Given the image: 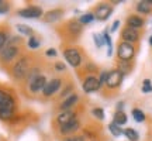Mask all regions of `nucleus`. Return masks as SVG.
<instances>
[{"mask_svg": "<svg viewBox=\"0 0 152 141\" xmlns=\"http://www.w3.org/2000/svg\"><path fill=\"white\" fill-rule=\"evenodd\" d=\"M52 69L54 72L56 73H66V69H68V66L64 61H55L54 64H52Z\"/></svg>", "mask_w": 152, "mask_h": 141, "instance_id": "obj_31", "label": "nucleus"}, {"mask_svg": "<svg viewBox=\"0 0 152 141\" xmlns=\"http://www.w3.org/2000/svg\"><path fill=\"white\" fill-rule=\"evenodd\" d=\"M79 119V112L76 109H72V110H65V112H58L56 116L54 119V124L55 127L58 129L61 126L66 124V123H71L73 120Z\"/></svg>", "mask_w": 152, "mask_h": 141, "instance_id": "obj_11", "label": "nucleus"}, {"mask_svg": "<svg viewBox=\"0 0 152 141\" xmlns=\"http://www.w3.org/2000/svg\"><path fill=\"white\" fill-rule=\"evenodd\" d=\"M92 116L94 117V119H97L99 121H102V120H104V110H103V107H93L92 109Z\"/></svg>", "mask_w": 152, "mask_h": 141, "instance_id": "obj_33", "label": "nucleus"}, {"mask_svg": "<svg viewBox=\"0 0 152 141\" xmlns=\"http://www.w3.org/2000/svg\"><path fill=\"white\" fill-rule=\"evenodd\" d=\"M41 43H42L41 38L35 34V35H33L31 38H28L27 40V48L30 49V51H35V49H38L39 47H41Z\"/></svg>", "mask_w": 152, "mask_h": 141, "instance_id": "obj_27", "label": "nucleus"}, {"mask_svg": "<svg viewBox=\"0 0 152 141\" xmlns=\"http://www.w3.org/2000/svg\"><path fill=\"white\" fill-rule=\"evenodd\" d=\"M94 20H96V18H94V14H93L92 11H86V13H83V14H80V16L77 17V21L80 23L83 27L92 24Z\"/></svg>", "mask_w": 152, "mask_h": 141, "instance_id": "obj_22", "label": "nucleus"}, {"mask_svg": "<svg viewBox=\"0 0 152 141\" xmlns=\"http://www.w3.org/2000/svg\"><path fill=\"white\" fill-rule=\"evenodd\" d=\"M131 114H132V119L135 120L137 123H144L145 120H147V116H145V113L142 112L141 109L138 107H134L132 110H131Z\"/></svg>", "mask_w": 152, "mask_h": 141, "instance_id": "obj_29", "label": "nucleus"}, {"mask_svg": "<svg viewBox=\"0 0 152 141\" xmlns=\"http://www.w3.org/2000/svg\"><path fill=\"white\" fill-rule=\"evenodd\" d=\"M107 78H109V70H107V69H103V70H100V72H99L97 79H99V83H100V86H102V87L106 85Z\"/></svg>", "mask_w": 152, "mask_h": 141, "instance_id": "obj_34", "label": "nucleus"}, {"mask_svg": "<svg viewBox=\"0 0 152 141\" xmlns=\"http://www.w3.org/2000/svg\"><path fill=\"white\" fill-rule=\"evenodd\" d=\"M124 107H125L124 102H118L117 106H115V112H124Z\"/></svg>", "mask_w": 152, "mask_h": 141, "instance_id": "obj_41", "label": "nucleus"}, {"mask_svg": "<svg viewBox=\"0 0 152 141\" xmlns=\"http://www.w3.org/2000/svg\"><path fill=\"white\" fill-rule=\"evenodd\" d=\"M82 89L85 93H94V92H99L102 86L99 83V79L96 75H85L82 78Z\"/></svg>", "mask_w": 152, "mask_h": 141, "instance_id": "obj_14", "label": "nucleus"}, {"mask_svg": "<svg viewBox=\"0 0 152 141\" xmlns=\"http://www.w3.org/2000/svg\"><path fill=\"white\" fill-rule=\"evenodd\" d=\"M125 76L120 72L117 68L115 69H111L109 70V78H107V82H106V85L104 86L110 89V90H114V89H118L121 86V83L124 81Z\"/></svg>", "mask_w": 152, "mask_h": 141, "instance_id": "obj_16", "label": "nucleus"}, {"mask_svg": "<svg viewBox=\"0 0 152 141\" xmlns=\"http://www.w3.org/2000/svg\"><path fill=\"white\" fill-rule=\"evenodd\" d=\"M34 64H35V59H34L33 55L28 54V52H24V54L9 68V73H10L11 79L21 85L23 82H24V79L27 78L28 72H30V69H31V66H33Z\"/></svg>", "mask_w": 152, "mask_h": 141, "instance_id": "obj_3", "label": "nucleus"}, {"mask_svg": "<svg viewBox=\"0 0 152 141\" xmlns=\"http://www.w3.org/2000/svg\"><path fill=\"white\" fill-rule=\"evenodd\" d=\"M82 130V121L79 119L73 120L71 123H66V124L61 126L56 129V134L62 138H65L68 136H72V134H76V133H79Z\"/></svg>", "mask_w": 152, "mask_h": 141, "instance_id": "obj_12", "label": "nucleus"}, {"mask_svg": "<svg viewBox=\"0 0 152 141\" xmlns=\"http://www.w3.org/2000/svg\"><path fill=\"white\" fill-rule=\"evenodd\" d=\"M107 129H109L110 134H111L113 137H121V136H123V131H124L121 127H120V126H117L115 123H113V121L107 126Z\"/></svg>", "mask_w": 152, "mask_h": 141, "instance_id": "obj_30", "label": "nucleus"}, {"mask_svg": "<svg viewBox=\"0 0 152 141\" xmlns=\"http://www.w3.org/2000/svg\"><path fill=\"white\" fill-rule=\"evenodd\" d=\"M148 41H149V45H151V47H152V35H151V37H149V40H148Z\"/></svg>", "mask_w": 152, "mask_h": 141, "instance_id": "obj_42", "label": "nucleus"}, {"mask_svg": "<svg viewBox=\"0 0 152 141\" xmlns=\"http://www.w3.org/2000/svg\"><path fill=\"white\" fill-rule=\"evenodd\" d=\"M58 33H59L61 37L65 40V43L72 44L76 43L83 34V26L77 21V18H71V20L65 21L58 28Z\"/></svg>", "mask_w": 152, "mask_h": 141, "instance_id": "obj_4", "label": "nucleus"}, {"mask_svg": "<svg viewBox=\"0 0 152 141\" xmlns=\"http://www.w3.org/2000/svg\"><path fill=\"white\" fill-rule=\"evenodd\" d=\"M10 10H11L10 3H9V1H4V0H0V14H7Z\"/></svg>", "mask_w": 152, "mask_h": 141, "instance_id": "obj_38", "label": "nucleus"}, {"mask_svg": "<svg viewBox=\"0 0 152 141\" xmlns=\"http://www.w3.org/2000/svg\"><path fill=\"white\" fill-rule=\"evenodd\" d=\"M120 24H121V21H120V20H115V21H114L113 24H111V27L109 28V30H110V34H111V33H115V31L118 30Z\"/></svg>", "mask_w": 152, "mask_h": 141, "instance_id": "obj_40", "label": "nucleus"}, {"mask_svg": "<svg viewBox=\"0 0 152 141\" xmlns=\"http://www.w3.org/2000/svg\"><path fill=\"white\" fill-rule=\"evenodd\" d=\"M92 141H97V140H92Z\"/></svg>", "mask_w": 152, "mask_h": 141, "instance_id": "obj_43", "label": "nucleus"}, {"mask_svg": "<svg viewBox=\"0 0 152 141\" xmlns=\"http://www.w3.org/2000/svg\"><path fill=\"white\" fill-rule=\"evenodd\" d=\"M117 58H118L120 62H132V59L135 58L137 54V47L134 44L125 43V41H121L117 44Z\"/></svg>", "mask_w": 152, "mask_h": 141, "instance_id": "obj_8", "label": "nucleus"}, {"mask_svg": "<svg viewBox=\"0 0 152 141\" xmlns=\"http://www.w3.org/2000/svg\"><path fill=\"white\" fill-rule=\"evenodd\" d=\"M45 11L42 10L41 6H37V4H27L26 7L23 9H18L17 10V16L18 17H23V18H41L44 16Z\"/></svg>", "mask_w": 152, "mask_h": 141, "instance_id": "obj_9", "label": "nucleus"}, {"mask_svg": "<svg viewBox=\"0 0 152 141\" xmlns=\"http://www.w3.org/2000/svg\"><path fill=\"white\" fill-rule=\"evenodd\" d=\"M141 92L142 93H152V82H151V79H144V81H142Z\"/></svg>", "mask_w": 152, "mask_h": 141, "instance_id": "obj_37", "label": "nucleus"}, {"mask_svg": "<svg viewBox=\"0 0 152 141\" xmlns=\"http://www.w3.org/2000/svg\"><path fill=\"white\" fill-rule=\"evenodd\" d=\"M18 110V102L14 92L9 87L0 86V120L10 123L16 117Z\"/></svg>", "mask_w": 152, "mask_h": 141, "instance_id": "obj_2", "label": "nucleus"}, {"mask_svg": "<svg viewBox=\"0 0 152 141\" xmlns=\"http://www.w3.org/2000/svg\"><path fill=\"white\" fill-rule=\"evenodd\" d=\"M26 51L23 49L21 45H14V44H7L4 48L0 51V66L3 68H10Z\"/></svg>", "mask_w": 152, "mask_h": 141, "instance_id": "obj_5", "label": "nucleus"}, {"mask_svg": "<svg viewBox=\"0 0 152 141\" xmlns=\"http://www.w3.org/2000/svg\"><path fill=\"white\" fill-rule=\"evenodd\" d=\"M120 38L121 41H125V43H130V44H134L135 45L140 38H141V34L138 30H134V28H130V27H124L121 30L120 33Z\"/></svg>", "mask_w": 152, "mask_h": 141, "instance_id": "obj_17", "label": "nucleus"}, {"mask_svg": "<svg viewBox=\"0 0 152 141\" xmlns=\"http://www.w3.org/2000/svg\"><path fill=\"white\" fill-rule=\"evenodd\" d=\"M93 41H94V45H96V48H97V49L103 48L104 45H106L103 35H102V34H99V33H94V34H93Z\"/></svg>", "mask_w": 152, "mask_h": 141, "instance_id": "obj_32", "label": "nucleus"}, {"mask_svg": "<svg viewBox=\"0 0 152 141\" xmlns=\"http://www.w3.org/2000/svg\"><path fill=\"white\" fill-rule=\"evenodd\" d=\"M44 55H45L47 58H56V57H58V51H56L54 47H49V48L45 49Z\"/></svg>", "mask_w": 152, "mask_h": 141, "instance_id": "obj_39", "label": "nucleus"}, {"mask_svg": "<svg viewBox=\"0 0 152 141\" xmlns=\"http://www.w3.org/2000/svg\"><path fill=\"white\" fill-rule=\"evenodd\" d=\"M97 70H99V68L93 62H87L86 65H85V73L86 75H94V72H97Z\"/></svg>", "mask_w": 152, "mask_h": 141, "instance_id": "obj_36", "label": "nucleus"}, {"mask_svg": "<svg viewBox=\"0 0 152 141\" xmlns=\"http://www.w3.org/2000/svg\"><path fill=\"white\" fill-rule=\"evenodd\" d=\"M64 16H65V9L64 7H55V9L45 11L44 16L41 17V20L45 24H56L64 18Z\"/></svg>", "mask_w": 152, "mask_h": 141, "instance_id": "obj_13", "label": "nucleus"}, {"mask_svg": "<svg viewBox=\"0 0 152 141\" xmlns=\"http://www.w3.org/2000/svg\"><path fill=\"white\" fill-rule=\"evenodd\" d=\"M135 10L137 13H140V16H148L152 13V6L148 0H141L135 4Z\"/></svg>", "mask_w": 152, "mask_h": 141, "instance_id": "obj_20", "label": "nucleus"}, {"mask_svg": "<svg viewBox=\"0 0 152 141\" xmlns=\"http://www.w3.org/2000/svg\"><path fill=\"white\" fill-rule=\"evenodd\" d=\"M113 10H114L113 4L103 1V3H99V4L94 6V9L92 10V13L94 14V18H96L97 21H106V20H109L110 16L113 14Z\"/></svg>", "mask_w": 152, "mask_h": 141, "instance_id": "obj_10", "label": "nucleus"}, {"mask_svg": "<svg viewBox=\"0 0 152 141\" xmlns=\"http://www.w3.org/2000/svg\"><path fill=\"white\" fill-rule=\"evenodd\" d=\"M65 79H64V76H52V78H49L48 82H47V85L44 87L42 93H41V98L39 99H44V100H49V99L52 98H56L58 96V93L61 92V89L62 86L65 85Z\"/></svg>", "mask_w": 152, "mask_h": 141, "instance_id": "obj_7", "label": "nucleus"}, {"mask_svg": "<svg viewBox=\"0 0 152 141\" xmlns=\"http://www.w3.org/2000/svg\"><path fill=\"white\" fill-rule=\"evenodd\" d=\"M127 121H128V117H127V114L125 112H114L113 114V123H115L117 126H124L127 124Z\"/></svg>", "mask_w": 152, "mask_h": 141, "instance_id": "obj_24", "label": "nucleus"}, {"mask_svg": "<svg viewBox=\"0 0 152 141\" xmlns=\"http://www.w3.org/2000/svg\"><path fill=\"white\" fill-rule=\"evenodd\" d=\"M10 37H11V33H10L9 28L7 27H0V51L7 45Z\"/></svg>", "mask_w": 152, "mask_h": 141, "instance_id": "obj_21", "label": "nucleus"}, {"mask_svg": "<svg viewBox=\"0 0 152 141\" xmlns=\"http://www.w3.org/2000/svg\"><path fill=\"white\" fill-rule=\"evenodd\" d=\"M72 93H75V85H73V82H72V81H66L65 85H64V86H62V89H61V92L58 93L56 100H58V102H61V100L66 99L68 96H71ZM58 102H56V103H58Z\"/></svg>", "mask_w": 152, "mask_h": 141, "instance_id": "obj_19", "label": "nucleus"}, {"mask_svg": "<svg viewBox=\"0 0 152 141\" xmlns=\"http://www.w3.org/2000/svg\"><path fill=\"white\" fill-rule=\"evenodd\" d=\"M79 102H80V96L75 92V93H72L71 96H68L66 99H64V100L58 102V103H56V106H55V110H56V112L72 110V109H75L76 106L79 104Z\"/></svg>", "mask_w": 152, "mask_h": 141, "instance_id": "obj_15", "label": "nucleus"}, {"mask_svg": "<svg viewBox=\"0 0 152 141\" xmlns=\"http://www.w3.org/2000/svg\"><path fill=\"white\" fill-rule=\"evenodd\" d=\"M132 68H134L132 62H120L118 61V64H117V69H118L124 76H127L128 73H131Z\"/></svg>", "mask_w": 152, "mask_h": 141, "instance_id": "obj_28", "label": "nucleus"}, {"mask_svg": "<svg viewBox=\"0 0 152 141\" xmlns=\"http://www.w3.org/2000/svg\"><path fill=\"white\" fill-rule=\"evenodd\" d=\"M62 141H86V137L83 136L82 133H76V134H72V136L62 138Z\"/></svg>", "mask_w": 152, "mask_h": 141, "instance_id": "obj_35", "label": "nucleus"}, {"mask_svg": "<svg viewBox=\"0 0 152 141\" xmlns=\"http://www.w3.org/2000/svg\"><path fill=\"white\" fill-rule=\"evenodd\" d=\"M48 76L44 72V66L41 62H35L31 69L28 72L27 78L24 79V82L21 83L23 92L27 95L28 98H41V93H42L44 87L48 82Z\"/></svg>", "mask_w": 152, "mask_h": 141, "instance_id": "obj_1", "label": "nucleus"}, {"mask_svg": "<svg viewBox=\"0 0 152 141\" xmlns=\"http://www.w3.org/2000/svg\"><path fill=\"white\" fill-rule=\"evenodd\" d=\"M102 35H103L104 38V43H106V45H107V57H111L113 55V41H111V37H110V30L109 28H106L103 33H102Z\"/></svg>", "mask_w": 152, "mask_h": 141, "instance_id": "obj_26", "label": "nucleus"}, {"mask_svg": "<svg viewBox=\"0 0 152 141\" xmlns=\"http://www.w3.org/2000/svg\"><path fill=\"white\" fill-rule=\"evenodd\" d=\"M144 26H145V20L140 14H130L125 20V27L134 28V30H138V31L141 28H144Z\"/></svg>", "mask_w": 152, "mask_h": 141, "instance_id": "obj_18", "label": "nucleus"}, {"mask_svg": "<svg viewBox=\"0 0 152 141\" xmlns=\"http://www.w3.org/2000/svg\"><path fill=\"white\" fill-rule=\"evenodd\" d=\"M62 55L65 61L75 69H79L83 64V59H85V54L79 47L76 45H68V47H64L62 49Z\"/></svg>", "mask_w": 152, "mask_h": 141, "instance_id": "obj_6", "label": "nucleus"}, {"mask_svg": "<svg viewBox=\"0 0 152 141\" xmlns=\"http://www.w3.org/2000/svg\"><path fill=\"white\" fill-rule=\"evenodd\" d=\"M16 28H17V31L20 33V35H26L28 38L35 35V31L30 26H27V24H16Z\"/></svg>", "mask_w": 152, "mask_h": 141, "instance_id": "obj_23", "label": "nucleus"}, {"mask_svg": "<svg viewBox=\"0 0 152 141\" xmlns=\"http://www.w3.org/2000/svg\"><path fill=\"white\" fill-rule=\"evenodd\" d=\"M123 136H124L128 141H140V133H138L135 129H131V127L124 129Z\"/></svg>", "mask_w": 152, "mask_h": 141, "instance_id": "obj_25", "label": "nucleus"}]
</instances>
